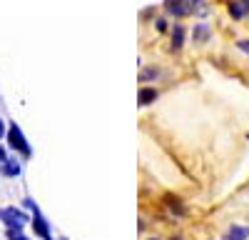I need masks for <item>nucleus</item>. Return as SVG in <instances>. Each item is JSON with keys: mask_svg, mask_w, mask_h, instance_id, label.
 <instances>
[{"mask_svg": "<svg viewBox=\"0 0 249 240\" xmlns=\"http://www.w3.org/2000/svg\"><path fill=\"white\" fill-rule=\"evenodd\" d=\"M5 140H8V148L15 150L20 158H25V160L33 158V148H30V143H28L23 128H20L15 120H10V123H8V135H5Z\"/></svg>", "mask_w": 249, "mask_h": 240, "instance_id": "f257e3e1", "label": "nucleus"}, {"mask_svg": "<svg viewBox=\"0 0 249 240\" xmlns=\"http://www.w3.org/2000/svg\"><path fill=\"white\" fill-rule=\"evenodd\" d=\"M23 208L30 210V225H33L35 235H37V238H43V240H53L50 223H48V218L40 213V208H37L35 200H33V198H25V200H23Z\"/></svg>", "mask_w": 249, "mask_h": 240, "instance_id": "f03ea898", "label": "nucleus"}, {"mask_svg": "<svg viewBox=\"0 0 249 240\" xmlns=\"http://www.w3.org/2000/svg\"><path fill=\"white\" fill-rule=\"evenodd\" d=\"M162 8L170 18L182 20L187 15H195L197 10H202V0H164Z\"/></svg>", "mask_w": 249, "mask_h": 240, "instance_id": "7ed1b4c3", "label": "nucleus"}, {"mask_svg": "<svg viewBox=\"0 0 249 240\" xmlns=\"http://www.w3.org/2000/svg\"><path fill=\"white\" fill-rule=\"evenodd\" d=\"M0 220H3V225L8 230H23L28 223H30V218L25 210H20V208H0Z\"/></svg>", "mask_w": 249, "mask_h": 240, "instance_id": "20e7f679", "label": "nucleus"}, {"mask_svg": "<svg viewBox=\"0 0 249 240\" xmlns=\"http://www.w3.org/2000/svg\"><path fill=\"white\" fill-rule=\"evenodd\" d=\"M184 38H187V30L182 23H172L170 25V50L172 53H179L184 48Z\"/></svg>", "mask_w": 249, "mask_h": 240, "instance_id": "39448f33", "label": "nucleus"}, {"mask_svg": "<svg viewBox=\"0 0 249 240\" xmlns=\"http://www.w3.org/2000/svg\"><path fill=\"white\" fill-rule=\"evenodd\" d=\"M160 98V90L157 88H150V85H142L137 90V105L140 108H147V105H155V100Z\"/></svg>", "mask_w": 249, "mask_h": 240, "instance_id": "423d86ee", "label": "nucleus"}, {"mask_svg": "<svg viewBox=\"0 0 249 240\" xmlns=\"http://www.w3.org/2000/svg\"><path fill=\"white\" fill-rule=\"evenodd\" d=\"M210 38H212V30H210L207 23H197L192 28V43L195 45H207V43H210Z\"/></svg>", "mask_w": 249, "mask_h": 240, "instance_id": "0eeeda50", "label": "nucleus"}, {"mask_svg": "<svg viewBox=\"0 0 249 240\" xmlns=\"http://www.w3.org/2000/svg\"><path fill=\"white\" fill-rule=\"evenodd\" d=\"M0 173H3L5 178H18L20 173H23V163H20L18 158H8L3 165H0Z\"/></svg>", "mask_w": 249, "mask_h": 240, "instance_id": "6e6552de", "label": "nucleus"}, {"mask_svg": "<svg viewBox=\"0 0 249 240\" xmlns=\"http://www.w3.org/2000/svg\"><path fill=\"white\" fill-rule=\"evenodd\" d=\"M164 205H167L177 218H184V215H187V208L182 205V200H179L177 195H164Z\"/></svg>", "mask_w": 249, "mask_h": 240, "instance_id": "1a4fd4ad", "label": "nucleus"}, {"mask_svg": "<svg viewBox=\"0 0 249 240\" xmlns=\"http://www.w3.org/2000/svg\"><path fill=\"white\" fill-rule=\"evenodd\" d=\"M222 240H249V228L247 225H232L224 233Z\"/></svg>", "mask_w": 249, "mask_h": 240, "instance_id": "9d476101", "label": "nucleus"}, {"mask_svg": "<svg viewBox=\"0 0 249 240\" xmlns=\"http://www.w3.org/2000/svg\"><path fill=\"white\" fill-rule=\"evenodd\" d=\"M227 10H230V15H232L234 20H242L244 15H249V13H247V8L242 5V0H232V3H230V8H227Z\"/></svg>", "mask_w": 249, "mask_h": 240, "instance_id": "9b49d317", "label": "nucleus"}, {"mask_svg": "<svg viewBox=\"0 0 249 240\" xmlns=\"http://www.w3.org/2000/svg\"><path fill=\"white\" fill-rule=\"evenodd\" d=\"M160 78V70L157 68H144L140 73V83H150V80H157Z\"/></svg>", "mask_w": 249, "mask_h": 240, "instance_id": "f8f14e48", "label": "nucleus"}, {"mask_svg": "<svg viewBox=\"0 0 249 240\" xmlns=\"http://www.w3.org/2000/svg\"><path fill=\"white\" fill-rule=\"evenodd\" d=\"M155 28H157V33H170L167 18H155Z\"/></svg>", "mask_w": 249, "mask_h": 240, "instance_id": "ddd939ff", "label": "nucleus"}, {"mask_svg": "<svg viewBox=\"0 0 249 240\" xmlns=\"http://www.w3.org/2000/svg\"><path fill=\"white\" fill-rule=\"evenodd\" d=\"M8 240H30V238L23 235V230H8Z\"/></svg>", "mask_w": 249, "mask_h": 240, "instance_id": "4468645a", "label": "nucleus"}, {"mask_svg": "<svg viewBox=\"0 0 249 240\" xmlns=\"http://www.w3.org/2000/svg\"><path fill=\"white\" fill-rule=\"evenodd\" d=\"M237 48H239L242 53H247V55H249V40H237Z\"/></svg>", "mask_w": 249, "mask_h": 240, "instance_id": "2eb2a0df", "label": "nucleus"}, {"mask_svg": "<svg viewBox=\"0 0 249 240\" xmlns=\"http://www.w3.org/2000/svg\"><path fill=\"white\" fill-rule=\"evenodd\" d=\"M10 155H8V150H5V145H0V165H3L5 163V160H8Z\"/></svg>", "mask_w": 249, "mask_h": 240, "instance_id": "dca6fc26", "label": "nucleus"}, {"mask_svg": "<svg viewBox=\"0 0 249 240\" xmlns=\"http://www.w3.org/2000/svg\"><path fill=\"white\" fill-rule=\"evenodd\" d=\"M5 135H8V123L0 118V138H5Z\"/></svg>", "mask_w": 249, "mask_h": 240, "instance_id": "f3484780", "label": "nucleus"}, {"mask_svg": "<svg viewBox=\"0 0 249 240\" xmlns=\"http://www.w3.org/2000/svg\"><path fill=\"white\" fill-rule=\"evenodd\" d=\"M170 240H182V238H179V235H175V238H170Z\"/></svg>", "mask_w": 249, "mask_h": 240, "instance_id": "a211bd4d", "label": "nucleus"}, {"mask_svg": "<svg viewBox=\"0 0 249 240\" xmlns=\"http://www.w3.org/2000/svg\"><path fill=\"white\" fill-rule=\"evenodd\" d=\"M147 240H160V238H147Z\"/></svg>", "mask_w": 249, "mask_h": 240, "instance_id": "6ab92c4d", "label": "nucleus"}]
</instances>
